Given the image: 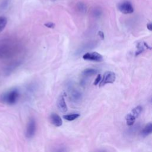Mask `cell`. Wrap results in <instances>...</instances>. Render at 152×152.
Wrapping results in <instances>:
<instances>
[{"mask_svg":"<svg viewBox=\"0 0 152 152\" xmlns=\"http://www.w3.org/2000/svg\"><path fill=\"white\" fill-rule=\"evenodd\" d=\"M125 120H126V123L127 125L132 126L135 123L136 118L133 115H132L130 113H129L128 114L126 115L125 117Z\"/></svg>","mask_w":152,"mask_h":152,"instance_id":"cell-12","label":"cell"},{"mask_svg":"<svg viewBox=\"0 0 152 152\" xmlns=\"http://www.w3.org/2000/svg\"><path fill=\"white\" fill-rule=\"evenodd\" d=\"M45 26H46V27L48 28H53L55 26V23H52V22H48V23H46L44 24Z\"/></svg>","mask_w":152,"mask_h":152,"instance_id":"cell-17","label":"cell"},{"mask_svg":"<svg viewBox=\"0 0 152 152\" xmlns=\"http://www.w3.org/2000/svg\"><path fill=\"white\" fill-rule=\"evenodd\" d=\"M101 79H102V77H101L100 74H98L97 76V77H96V78L95 79V80H94V83H93V84H94V86H97V85L100 83Z\"/></svg>","mask_w":152,"mask_h":152,"instance_id":"cell-18","label":"cell"},{"mask_svg":"<svg viewBox=\"0 0 152 152\" xmlns=\"http://www.w3.org/2000/svg\"><path fill=\"white\" fill-rule=\"evenodd\" d=\"M152 132V124L151 122H149L145 125V126L143 128L141 132V135L145 137L150 135Z\"/></svg>","mask_w":152,"mask_h":152,"instance_id":"cell-10","label":"cell"},{"mask_svg":"<svg viewBox=\"0 0 152 152\" xmlns=\"http://www.w3.org/2000/svg\"><path fill=\"white\" fill-rule=\"evenodd\" d=\"M77 8L81 12H85L86 11V7L85 4L82 2H79L77 4Z\"/></svg>","mask_w":152,"mask_h":152,"instance_id":"cell-16","label":"cell"},{"mask_svg":"<svg viewBox=\"0 0 152 152\" xmlns=\"http://www.w3.org/2000/svg\"><path fill=\"white\" fill-rule=\"evenodd\" d=\"M36 121L34 118L30 119L27 125L26 128V136L28 138H32L36 132Z\"/></svg>","mask_w":152,"mask_h":152,"instance_id":"cell-5","label":"cell"},{"mask_svg":"<svg viewBox=\"0 0 152 152\" xmlns=\"http://www.w3.org/2000/svg\"><path fill=\"white\" fill-rule=\"evenodd\" d=\"M147 28L150 30V31H151L152 30V24L151 23H149L147 24Z\"/></svg>","mask_w":152,"mask_h":152,"instance_id":"cell-21","label":"cell"},{"mask_svg":"<svg viewBox=\"0 0 152 152\" xmlns=\"http://www.w3.org/2000/svg\"><path fill=\"white\" fill-rule=\"evenodd\" d=\"M118 10L123 14H131L134 12V8L130 2L124 1L118 4Z\"/></svg>","mask_w":152,"mask_h":152,"instance_id":"cell-3","label":"cell"},{"mask_svg":"<svg viewBox=\"0 0 152 152\" xmlns=\"http://www.w3.org/2000/svg\"><path fill=\"white\" fill-rule=\"evenodd\" d=\"M101 14H102V12H101L99 10H98V9L95 10V11L93 12L94 15L95 17H98L100 16Z\"/></svg>","mask_w":152,"mask_h":152,"instance_id":"cell-19","label":"cell"},{"mask_svg":"<svg viewBox=\"0 0 152 152\" xmlns=\"http://www.w3.org/2000/svg\"><path fill=\"white\" fill-rule=\"evenodd\" d=\"M136 48H137V50L135 51V56L140 55L143 52H144L146 49H151V47L149 46L148 44H147L145 42H144L137 43Z\"/></svg>","mask_w":152,"mask_h":152,"instance_id":"cell-8","label":"cell"},{"mask_svg":"<svg viewBox=\"0 0 152 152\" xmlns=\"http://www.w3.org/2000/svg\"><path fill=\"white\" fill-rule=\"evenodd\" d=\"M82 94L78 90L72 88L69 92L70 99L74 103H78L82 99Z\"/></svg>","mask_w":152,"mask_h":152,"instance_id":"cell-6","label":"cell"},{"mask_svg":"<svg viewBox=\"0 0 152 152\" xmlns=\"http://www.w3.org/2000/svg\"><path fill=\"white\" fill-rule=\"evenodd\" d=\"M57 106L58 109L61 112H65L67 111V106L65 101L64 95L63 94H61L58 99Z\"/></svg>","mask_w":152,"mask_h":152,"instance_id":"cell-7","label":"cell"},{"mask_svg":"<svg viewBox=\"0 0 152 152\" xmlns=\"http://www.w3.org/2000/svg\"><path fill=\"white\" fill-rule=\"evenodd\" d=\"M80 116L79 113H72V114H68V115H65L63 116V118L66 121H72L77 118H78Z\"/></svg>","mask_w":152,"mask_h":152,"instance_id":"cell-14","label":"cell"},{"mask_svg":"<svg viewBox=\"0 0 152 152\" xmlns=\"http://www.w3.org/2000/svg\"><path fill=\"white\" fill-rule=\"evenodd\" d=\"M49 119L51 124L56 127L61 126L62 125V121L61 118L56 113H52L50 115Z\"/></svg>","mask_w":152,"mask_h":152,"instance_id":"cell-9","label":"cell"},{"mask_svg":"<svg viewBox=\"0 0 152 152\" xmlns=\"http://www.w3.org/2000/svg\"><path fill=\"white\" fill-rule=\"evenodd\" d=\"M7 23V19L4 16L0 17V33L4 29Z\"/></svg>","mask_w":152,"mask_h":152,"instance_id":"cell-15","label":"cell"},{"mask_svg":"<svg viewBox=\"0 0 152 152\" xmlns=\"http://www.w3.org/2000/svg\"><path fill=\"white\" fill-rule=\"evenodd\" d=\"M19 91L17 88L12 89L2 95V101L8 104H14L17 103L19 97Z\"/></svg>","mask_w":152,"mask_h":152,"instance_id":"cell-1","label":"cell"},{"mask_svg":"<svg viewBox=\"0 0 152 152\" xmlns=\"http://www.w3.org/2000/svg\"><path fill=\"white\" fill-rule=\"evenodd\" d=\"M83 58L86 61L94 62H102L103 60V56L96 52H87L83 55Z\"/></svg>","mask_w":152,"mask_h":152,"instance_id":"cell-4","label":"cell"},{"mask_svg":"<svg viewBox=\"0 0 152 152\" xmlns=\"http://www.w3.org/2000/svg\"><path fill=\"white\" fill-rule=\"evenodd\" d=\"M116 79L115 74L112 71H106L100 81L99 86L102 87L107 84H110L114 83Z\"/></svg>","mask_w":152,"mask_h":152,"instance_id":"cell-2","label":"cell"},{"mask_svg":"<svg viewBox=\"0 0 152 152\" xmlns=\"http://www.w3.org/2000/svg\"><path fill=\"white\" fill-rule=\"evenodd\" d=\"M98 35H99V36L101 38V39H104V33H103V31H99V32H98Z\"/></svg>","mask_w":152,"mask_h":152,"instance_id":"cell-20","label":"cell"},{"mask_svg":"<svg viewBox=\"0 0 152 152\" xmlns=\"http://www.w3.org/2000/svg\"><path fill=\"white\" fill-rule=\"evenodd\" d=\"M96 73H97L96 69L93 68H87L83 71L82 75L84 77H90L96 74Z\"/></svg>","mask_w":152,"mask_h":152,"instance_id":"cell-13","label":"cell"},{"mask_svg":"<svg viewBox=\"0 0 152 152\" xmlns=\"http://www.w3.org/2000/svg\"><path fill=\"white\" fill-rule=\"evenodd\" d=\"M142 110V107H141V106L138 105L135 107L134 108H133L132 110L130 112V113L132 115H133L135 118H137L141 114Z\"/></svg>","mask_w":152,"mask_h":152,"instance_id":"cell-11","label":"cell"}]
</instances>
